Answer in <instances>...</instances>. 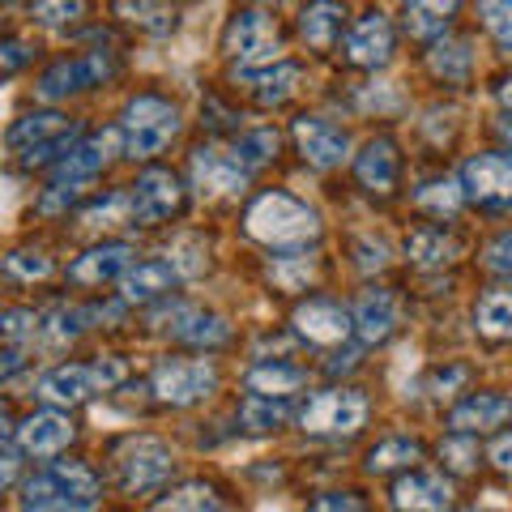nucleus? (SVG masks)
I'll return each mask as SVG.
<instances>
[{
  "mask_svg": "<svg viewBox=\"0 0 512 512\" xmlns=\"http://www.w3.org/2000/svg\"><path fill=\"white\" fill-rule=\"evenodd\" d=\"M244 227L252 239H261L269 248H299L320 235V218L303 201H295L291 192H261L248 205Z\"/></svg>",
  "mask_w": 512,
  "mask_h": 512,
  "instance_id": "1",
  "label": "nucleus"
},
{
  "mask_svg": "<svg viewBox=\"0 0 512 512\" xmlns=\"http://www.w3.org/2000/svg\"><path fill=\"white\" fill-rule=\"evenodd\" d=\"M120 133H124L128 158H154L180 133V111H175V103L163 99V94H137V99L124 107Z\"/></svg>",
  "mask_w": 512,
  "mask_h": 512,
  "instance_id": "2",
  "label": "nucleus"
},
{
  "mask_svg": "<svg viewBox=\"0 0 512 512\" xmlns=\"http://www.w3.org/2000/svg\"><path fill=\"white\" fill-rule=\"evenodd\" d=\"M30 504H60L64 512H94L99 508V474L86 461H56L52 470L26 483Z\"/></svg>",
  "mask_w": 512,
  "mask_h": 512,
  "instance_id": "3",
  "label": "nucleus"
},
{
  "mask_svg": "<svg viewBox=\"0 0 512 512\" xmlns=\"http://www.w3.org/2000/svg\"><path fill=\"white\" fill-rule=\"evenodd\" d=\"M222 47H227V56L239 64V69H269V64H278L282 30L261 9H239L231 18V26H227Z\"/></svg>",
  "mask_w": 512,
  "mask_h": 512,
  "instance_id": "4",
  "label": "nucleus"
},
{
  "mask_svg": "<svg viewBox=\"0 0 512 512\" xmlns=\"http://www.w3.org/2000/svg\"><path fill=\"white\" fill-rule=\"evenodd\" d=\"M367 423V397L359 389H325L299 410V427L308 436H355Z\"/></svg>",
  "mask_w": 512,
  "mask_h": 512,
  "instance_id": "5",
  "label": "nucleus"
},
{
  "mask_svg": "<svg viewBox=\"0 0 512 512\" xmlns=\"http://www.w3.org/2000/svg\"><path fill=\"white\" fill-rule=\"evenodd\" d=\"M120 69V60L116 52H86V56H73V60H60L52 64L43 77H39V99L47 103H56V99H69V94H82L90 86H103L111 82Z\"/></svg>",
  "mask_w": 512,
  "mask_h": 512,
  "instance_id": "6",
  "label": "nucleus"
},
{
  "mask_svg": "<svg viewBox=\"0 0 512 512\" xmlns=\"http://www.w3.org/2000/svg\"><path fill=\"white\" fill-rule=\"evenodd\" d=\"M175 470L171 461V448L163 440H128L116 457V474H120V487L128 495H154L167 487V478Z\"/></svg>",
  "mask_w": 512,
  "mask_h": 512,
  "instance_id": "7",
  "label": "nucleus"
},
{
  "mask_svg": "<svg viewBox=\"0 0 512 512\" xmlns=\"http://www.w3.org/2000/svg\"><path fill=\"white\" fill-rule=\"evenodd\" d=\"M218 389V367L210 359H171L154 372V397L167 406H197Z\"/></svg>",
  "mask_w": 512,
  "mask_h": 512,
  "instance_id": "8",
  "label": "nucleus"
},
{
  "mask_svg": "<svg viewBox=\"0 0 512 512\" xmlns=\"http://www.w3.org/2000/svg\"><path fill=\"white\" fill-rule=\"evenodd\" d=\"M461 192L474 205H487V210H508L512 205V158L504 154H478L461 171Z\"/></svg>",
  "mask_w": 512,
  "mask_h": 512,
  "instance_id": "9",
  "label": "nucleus"
},
{
  "mask_svg": "<svg viewBox=\"0 0 512 512\" xmlns=\"http://www.w3.org/2000/svg\"><path fill=\"white\" fill-rule=\"evenodd\" d=\"M248 167L239 163V154L218 150V146H201L192 150V184L201 197H239L248 188Z\"/></svg>",
  "mask_w": 512,
  "mask_h": 512,
  "instance_id": "10",
  "label": "nucleus"
},
{
  "mask_svg": "<svg viewBox=\"0 0 512 512\" xmlns=\"http://www.w3.org/2000/svg\"><path fill=\"white\" fill-rule=\"evenodd\" d=\"M184 205V188L180 180H175L171 171L163 167H150L137 175L133 184V218H141L146 227H154V222H167L171 214H180Z\"/></svg>",
  "mask_w": 512,
  "mask_h": 512,
  "instance_id": "11",
  "label": "nucleus"
},
{
  "mask_svg": "<svg viewBox=\"0 0 512 512\" xmlns=\"http://www.w3.org/2000/svg\"><path fill=\"white\" fill-rule=\"evenodd\" d=\"M291 325L303 342H312V346H338L350 338V329H355V320H350V312L342 308V303H333V299H308V303H299L295 316H291Z\"/></svg>",
  "mask_w": 512,
  "mask_h": 512,
  "instance_id": "12",
  "label": "nucleus"
},
{
  "mask_svg": "<svg viewBox=\"0 0 512 512\" xmlns=\"http://www.w3.org/2000/svg\"><path fill=\"white\" fill-rule=\"evenodd\" d=\"M295 146L320 171H333V167H342L350 158V137L342 133L338 124H329L320 116H299L295 120Z\"/></svg>",
  "mask_w": 512,
  "mask_h": 512,
  "instance_id": "13",
  "label": "nucleus"
},
{
  "mask_svg": "<svg viewBox=\"0 0 512 512\" xmlns=\"http://www.w3.org/2000/svg\"><path fill=\"white\" fill-rule=\"evenodd\" d=\"M99 389H103L99 367L64 363V367H52L47 376H39V389L35 393H39V402H47V406H82Z\"/></svg>",
  "mask_w": 512,
  "mask_h": 512,
  "instance_id": "14",
  "label": "nucleus"
},
{
  "mask_svg": "<svg viewBox=\"0 0 512 512\" xmlns=\"http://www.w3.org/2000/svg\"><path fill=\"white\" fill-rule=\"evenodd\" d=\"M346 60L359 64V69H380V64L393 60V26L380 9L363 13V18L350 26L346 35Z\"/></svg>",
  "mask_w": 512,
  "mask_h": 512,
  "instance_id": "15",
  "label": "nucleus"
},
{
  "mask_svg": "<svg viewBox=\"0 0 512 512\" xmlns=\"http://www.w3.org/2000/svg\"><path fill=\"white\" fill-rule=\"evenodd\" d=\"M120 150V133L116 128H103V133L86 137L82 146H73L69 154L56 163V184H86L90 175H99Z\"/></svg>",
  "mask_w": 512,
  "mask_h": 512,
  "instance_id": "16",
  "label": "nucleus"
},
{
  "mask_svg": "<svg viewBox=\"0 0 512 512\" xmlns=\"http://www.w3.org/2000/svg\"><path fill=\"white\" fill-rule=\"evenodd\" d=\"M389 495H393L397 512H444L453 504V483H448L444 474L410 470L406 478H397Z\"/></svg>",
  "mask_w": 512,
  "mask_h": 512,
  "instance_id": "17",
  "label": "nucleus"
},
{
  "mask_svg": "<svg viewBox=\"0 0 512 512\" xmlns=\"http://www.w3.org/2000/svg\"><path fill=\"white\" fill-rule=\"evenodd\" d=\"M18 444L30 457H56L73 444V419L60 410H39L18 427Z\"/></svg>",
  "mask_w": 512,
  "mask_h": 512,
  "instance_id": "18",
  "label": "nucleus"
},
{
  "mask_svg": "<svg viewBox=\"0 0 512 512\" xmlns=\"http://www.w3.org/2000/svg\"><path fill=\"white\" fill-rule=\"evenodd\" d=\"M133 269V248L128 244H99L82 252L77 261L69 265V282L77 286H103V282H116Z\"/></svg>",
  "mask_w": 512,
  "mask_h": 512,
  "instance_id": "19",
  "label": "nucleus"
},
{
  "mask_svg": "<svg viewBox=\"0 0 512 512\" xmlns=\"http://www.w3.org/2000/svg\"><path fill=\"white\" fill-rule=\"evenodd\" d=\"M397 171H402V154L389 137H372L363 146V154L355 158V175L367 192H376V197H389L397 188Z\"/></svg>",
  "mask_w": 512,
  "mask_h": 512,
  "instance_id": "20",
  "label": "nucleus"
},
{
  "mask_svg": "<svg viewBox=\"0 0 512 512\" xmlns=\"http://www.w3.org/2000/svg\"><path fill=\"white\" fill-rule=\"evenodd\" d=\"M512 419V397L504 393H470L461 406H453L448 423L457 436H474V431H495Z\"/></svg>",
  "mask_w": 512,
  "mask_h": 512,
  "instance_id": "21",
  "label": "nucleus"
},
{
  "mask_svg": "<svg viewBox=\"0 0 512 512\" xmlns=\"http://www.w3.org/2000/svg\"><path fill=\"white\" fill-rule=\"evenodd\" d=\"M355 329H359V338L367 346H380V342H389L393 338V329H397V299L389 291H363L359 303H355Z\"/></svg>",
  "mask_w": 512,
  "mask_h": 512,
  "instance_id": "22",
  "label": "nucleus"
},
{
  "mask_svg": "<svg viewBox=\"0 0 512 512\" xmlns=\"http://www.w3.org/2000/svg\"><path fill=\"white\" fill-rule=\"evenodd\" d=\"M342 26H346V9L338 0H308L299 13V35L316 52H329L333 43L342 39Z\"/></svg>",
  "mask_w": 512,
  "mask_h": 512,
  "instance_id": "23",
  "label": "nucleus"
},
{
  "mask_svg": "<svg viewBox=\"0 0 512 512\" xmlns=\"http://www.w3.org/2000/svg\"><path fill=\"white\" fill-rule=\"evenodd\" d=\"M171 338L184 342V346H197V350H214V346H227L231 342V325L214 312H175L171 320Z\"/></svg>",
  "mask_w": 512,
  "mask_h": 512,
  "instance_id": "24",
  "label": "nucleus"
},
{
  "mask_svg": "<svg viewBox=\"0 0 512 512\" xmlns=\"http://www.w3.org/2000/svg\"><path fill=\"white\" fill-rule=\"evenodd\" d=\"M175 282H180V274L171 269V261H146V265H133L120 278V295H124V303H154V299H163Z\"/></svg>",
  "mask_w": 512,
  "mask_h": 512,
  "instance_id": "25",
  "label": "nucleus"
},
{
  "mask_svg": "<svg viewBox=\"0 0 512 512\" xmlns=\"http://www.w3.org/2000/svg\"><path fill=\"white\" fill-rule=\"evenodd\" d=\"M406 256H410V265H419V269H440L457 256V239L444 227H419L406 235Z\"/></svg>",
  "mask_w": 512,
  "mask_h": 512,
  "instance_id": "26",
  "label": "nucleus"
},
{
  "mask_svg": "<svg viewBox=\"0 0 512 512\" xmlns=\"http://www.w3.org/2000/svg\"><path fill=\"white\" fill-rule=\"evenodd\" d=\"M299 64H269V69H256L248 82H252V99L261 107H278L286 103L291 94L299 90Z\"/></svg>",
  "mask_w": 512,
  "mask_h": 512,
  "instance_id": "27",
  "label": "nucleus"
},
{
  "mask_svg": "<svg viewBox=\"0 0 512 512\" xmlns=\"http://www.w3.org/2000/svg\"><path fill=\"white\" fill-rule=\"evenodd\" d=\"M69 128H73V120H64L60 111H35V116H22L18 124H13L5 141L13 150H35V146H43V141L69 133Z\"/></svg>",
  "mask_w": 512,
  "mask_h": 512,
  "instance_id": "28",
  "label": "nucleus"
},
{
  "mask_svg": "<svg viewBox=\"0 0 512 512\" xmlns=\"http://www.w3.org/2000/svg\"><path fill=\"white\" fill-rule=\"evenodd\" d=\"M474 329L483 338H512V286L487 291L474 308Z\"/></svg>",
  "mask_w": 512,
  "mask_h": 512,
  "instance_id": "29",
  "label": "nucleus"
},
{
  "mask_svg": "<svg viewBox=\"0 0 512 512\" xmlns=\"http://www.w3.org/2000/svg\"><path fill=\"white\" fill-rule=\"evenodd\" d=\"M303 380H308V376H303V367H291V363H256L244 384H248V393H256V397H286V393H295Z\"/></svg>",
  "mask_w": 512,
  "mask_h": 512,
  "instance_id": "30",
  "label": "nucleus"
},
{
  "mask_svg": "<svg viewBox=\"0 0 512 512\" xmlns=\"http://www.w3.org/2000/svg\"><path fill=\"white\" fill-rule=\"evenodd\" d=\"M423 457V444L410 440V436H389L367 448V470L372 474H389V470H402V466H414Z\"/></svg>",
  "mask_w": 512,
  "mask_h": 512,
  "instance_id": "31",
  "label": "nucleus"
},
{
  "mask_svg": "<svg viewBox=\"0 0 512 512\" xmlns=\"http://www.w3.org/2000/svg\"><path fill=\"white\" fill-rule=\"evenodd\" d=\"M116 13L124 22L141 26L146 35H167V30L175 26V9L167 5V0H116Z\"/></svg>",
  "mask_w": 512,
  "mask_h": 512,
  "instance_id": "32",
  "label": "nucleus"
},
{
  "mask_svg": "<svg viewBox=\"0 0 512 512\" xmlns=\"http://www.w3.org/2000/svg\"><path fill=\"white\" fill-rule=\"evenodd\" d=\"M461 201H466V192H461V184H453V180H431L414 192V205L431 218H453L461 210Z\"/></svg>",
  "mask_w": 512,
  "mask_h": 512,
  "instance_id": "33",
  "label": "nucleus"
},
{
  "mask_svg": "<svg viewBox=\"0 0 512 512\" xmlns=\"http://www.w3.org/2000/svg\"><path fill=\"white\" fill-rule=\"evenodd\" d=\"M30 18L47 30H69L82 18H90V0H35V5H30Z\"/></svg>",
  "mask_w": 512,
  "mask_h": 512,
  "instance_id": "34",
  "label": "nucleus"
},
{
  "mask_svg": "<svg viewBox=\"0 0 512 512\" xmlns=\"http://www.w3.org/2000/svg\"><path fill=\"white\" fill-rule=\"evenodd\" d=\"M239 419H244L248 431H278L286 419H291V406H286V397H248L244 410H239Z\"/></svg>",
  "mask_w": 512,
  "mask_h": 512,
  "instance_id": "35",
  "label": "nucleus"
},
{
  "mask_svg": "<svg viewBox=\"0 0 512 512\" xmlns=\"http://www.w3.org/2000/svg\"><path fill=\"white\" fill-rule=\"evenodd\" d=\"M278 150H282V137L274 133V128H261V133H248V137H239V146H235L239 163H244L248 171L265 167V163H274V158H278Z\"/></svg>",
  "mask_w": 512,
  "mask_h": 512,
  "instance_id": "36",
  "label": "nucleus"
},
{
  "mask_svg": "<svg viewBox=\"0 0 512 512\" xmlns=\"http://www.w3.org/2000/svg\"><path fill=\"white\" fill-rule=\"evenodd\" d=\"M154 512H218V495L210 483H188L180 491H171Z\"/></svg>",
  "mask_w": 512,
  "mask_h": 512,
  "instance_id": "37",
  "label": "nucleus"
},
{
  "mask_svg": "<svg viewBox=\"0 0 512 512\" xmlns=\"http://www.w3.org/2000/svg\"><path fill=\"white\" fill-rule=\"evenodd\" d=\"M86 320H90V316H86V312H77V308H56L47 320H39V333H43L47 342L64 346V342H73L77 333L86 329Z\"/></svg>",
  "mask_w": 512,
  "mask_h": 512,
  "instance_id": "38",
  "label": "nucleus"
},
{
  "mask_svg": "<svg viewBox=\"0 0 512 512\" xmlns=\"http://www.w3.org/2000/svg\"><path fill=\"white\" fill-rule=\"evenodd\" d=\"M0 269H5V278H13V282H43L47 274H52V256H43V252H9Z\"/></svg>",
  "mask_w": 512,
  "mask_h": 512,
  "instance_id": "39",
  "label": "nucleus"
},
{
  "mask_svg": "<svg viewBox=\"0 0 512 512\" xmlns=\"http://www.w3.org/2000/svg\"><path fill=\"white\" fill-rule=\"evenodd\" d=\"M128 214H133V197H120V192H111L107 201L82 210V227H120V222H128Z\"/></svg>",
  "mask_w": 512,
  "mask_h": 512,
  "instance_id": "40",
  "label": "nucleus"
},
{
  "mask_svg": "<svg viewBox=\"0 0 512 512\" xmlns=\"http://www.w3.org/2000/svg\"><path fill=\"white\" fill-rule=\"evenodd\" d=\"M77 133H82V128L73 124L69 133H60V137H52V141H43V146L26 150V154H22V167H30V171H35V167H56L60 158H64V154H69V150L77 146Z\"/></svg>",
  "mask_w": 512,
  "mask_h": 512,
  "instance_id": "41",
  "label": "nucleus"
},
{
  "mask_svg": "<svg viewBox=\"0 0 512 512\" xmlns=\"http://www.w3.org/2000/svg\"><path fill=\"white\" fill-rule=\"evenodd\" d=\"M431 69H436L444 82H466V73H470V47L466 43L436 47V52H431Z\"/></svg>",
  "mask_w": 512,
  "mask_h": 512,
  "instance_id": "42",
  "label": "nucleus"
},
{
  "mask_svg": "<svg viewBox=\"0 0 512 512\" xmlns=\"http://www.w3.org/2000/svg\"><path fill=\"white\" fill-rule=\"evenodd\" d=\"M478 13H483L491 39L500 47H512V0H478Z\"/></svg>",
  "mask_w": 512,
  "mask_h": 512,
  "instance_id": "43",
  "label": "nucleus"
},
{
  "mask_svg": "<svg viewBox=\"0 0 512 512\" xmlns=\"http://www.w3.org/2000/svg\"><path fill=\"white\" fill-rule=\"evenodd\" d=\"M269 278H274L278 286H286V291H299V286L312 278V261H303V256L299 261L295 256H278V261L269 265Z\"/></svg>",
  "mask_w": 512,
  "mask_h": 512,
  "instance_id": "44",
  "label": "nucleus"
},
{
  "mask_svg": "<svg viewBox=\"0 0 512 512\" xmlns=\"http://www.w3.org/2000/svg\"><path fill=\"white\" fill-rule=\"evenodd\" d=\"M39 333V316L30 308H13V312H0V338L9 342H26Z\"/></svg>",
  "mask_w": 512,
  "mask_h": 512,
  "instance_id": "45",
  "label": "nucleus"
},
{
  "mask_svg": "<svg viewBox=\"0 0 512 512\" xmlns=\"http://www.w3.org/2000/svg\"><path fill=\"white\" fill-rule=\"evenodd\" d=\"M30 60H35V47H30V43H22V39H0V77L22 73Z\"/></svg>",
  "mask_w": 512,
  "mask_h": 512,
  "instance_id": "46",
  "label": "nucleus"
},
{
  "mask_svg": "<svg viewBox=\"0 0 512 512\" xmlns=\"http://www.w3.org/2000/svg\"><path fill=\"white\" fill-rule=\"evenodd\" d=\"M308 512H367V504L355 491H325L308 504Z\"/></svg>",
  "mask_w": 512,
  "mask_h": 512,
  "instance_id": "47",
  "label": "nucleus"
},
{
  "mask_svg": "<svg viewBox=\"0 0 512 512\" xmlns=\"http://www.w3.org/2000/svg\"><path fill=\"white\" fill-rule=\"evenodd\" d=\"M487 269H491V274L512 278V231L495 235L491 244H487Z\"/></svg>",
  "mask_w": 512,
  "mask_h": 512,
  "instance_id": "48",
  "label": "nucleus"
},
{
  "mask_svg": "<svg viewBox=\"0 0 512 512\" xmlns=\"http://www.w3.org/2000/svg\"><path fill=\"white\" fill-rule=\"evenodd\" d=\"M440 453L448 457V466H453L457 474H466V470H474V461H478V448L466 440V436H453V440H448L444 448H440Z\"/></svg>",
  "mask_w": 512,
  "mask_h": 512,
  "instance_id": "49",
  "label": "nucleus"
},
{
  "mask_svg": "<svg viewBox=\"0 0 512 512\" xmlns=\"http://www.w3.org/2000/svg\"><path fill=\"white\" fill-rule=\"evenodd\" d=\"M461 0H406V13H423L431 22H448Z\"/></svg>",
  "mask_w": 512,
  "mask_h": 512,
  "instance_id": "50",
  "label": "nucleus"
},
{
  "mask_svg": "<svg viewBox=\"0 0 512 512\" xmlns=\"http://www.w3.org/2000/svg\"><path fill=\"white\" fill-rule=\"evenodd\" d=\"M457 384H466V367H448V372H436V376H431V393H436V397H453Z\"/></svg>",
  "mask_w": 512,
  "mask_h": 512,
  "instance_id": "51",
  "label": "nucleus"
},
{
  "mask_svg": "<svg viewBox=\"0 0 512 512\" xmlns=\"http://www.w3.org/2000/svg\"><path fill=\"white\" fill-rule=\"evenodd\" d=\"M77 192H82L77 184H69V188H64V184H56V188H52V192H47V197H43V210H47V214H56V210H69V205L77 201Z\"/></svg>",
  "mask_w": 512,
  "mask_h": 512,
  "instance_id": "52",
  "label": "nucleus"
},
{
  "mask_svg": "<svg viewBox=\"0 0 512 512\" xmlns=\"http://www.w3.org/2000/svg\"><path fill=\"white\" fill-rule=\"evenodd\" d=\"M22 367H26V355H22V346H9V350H0V380L18 376Z\"/></svg>",
  "mask_w": 512,
  "mask_h": 512,
  "instance_id": "53",
  "label": "nucleus"
},
{
  "mask_svg": "<svg viewBox=\"0 0 512 512\" xmlns=\"http://www.w3.org/2000/svg\"><path fill=\"white\" fill-rule=\"evenodd\" d=\"M491 466L512 474V436H500V440L491 444Z\"/></svg>",
  "mask_w": 512,
  "mask_h": 512,
  "instance_id": "54",
  "label": "nucleus"
},
{
  "mask_svg": "<svg viewBox=\"0 0 512 512\" xmlns=\"http://www.w3.org/2000/svg\"><path fill=\"white\" fill-rule=\"evenodd\" d=\"M18 466H22L18 453H13V448H0V491H5L13 478H18Z\"/></svg>",
  "mask_w": 512,
  "mask_h": 512,
  "instance_id": "55",
  "label": "nucleus"
},
{
  "mask_svg": "<svg viewBox=\"0 0 512 512\" xmlns=\"http://www.w3.org/2000/svg\"><path fill=\"white\" fill-rule=\"evenodd\" d=\"M13 436H18V427H13V423H9V414L0 410V448H9Z\"/></svg>",
  "mask_w": 512,
  "mask_h": 512,
  "instance_id": "56",
  "label": "nucleus"
},
{
  "mask_svg": "<svg viewBox=\"0 0 512 512\" xmlns=\"http://www.w3.org/2000/svg\"><path fill=\"white\" fill-rule=\"evenodd\" d=\"M30 512H64L60 504H30Z\"/></svg>",
  "mask_w": 512,
  "mask_h": 512,
  "instance_id": "57",
  "label": "nucleus"
},
{
  "mask_svg": "<svg viewBox=\"0 0 512 512\" xmlns=\"http://www.w3.org/2000/svg\"><path fill=\"white\" fill-rule=\"evenodd\" d=\"M500 133L512 141V116H504V120H500Z\"/></svg>",
  "mask_w": 512,
  "mask_h": 512,
  "instance_id": "58",
  "label": "nucleus"
},
{
  "mask_svg": "<svg viewBox=\"0 0 512 512\" xmlns=\"http://www.w3.org/2000/svg\"><path fill=\"white\" fill-rule=\"evenodd\" d=\"M500 94H504V103L512 107V77H508V82H504V90H500Z\"/></svg>",
  "mask_w": 512,
  "mask_h": 512,
  "instance_id": "59",
  "label": "nucleus"
},
{
  "mask_svg": "<svg viewBox=\"0 0 512 512\" xmlns=\"http://www.w3.org/2000/svg\"><path fill=\"white\" fill-rule=\"evenodd\" d=\"M0 5H13V0H0Z\"/></svg>",
  "mask_w": 512,
  "mask_h": 512,
  "instance_id": "60",
  "label": "nucleus"
},
{
  "mask_svg": "<svg viewBox=\"0 0 512 512\" xmlns=\"http://www.w3.org/2000/svg\"><path fill=\"white\" fill-rule=\"evenodd\" d=\"M470 512H478V508H470Z\"/></svg>",
  "mask_w": 512,
  "mask_h": 512,
  "instance_id": "61",
  "label": "nucleus"
},
{
  "mask_svg": "<svg viewBox=\"0 0 512 512\" xmlns=\"http://www.w3.org/2000/svg\"><path fill=\"white\" fill-rule=\"evenodd\" d=\"M218 512H222V508H218Z\"/></svg>",
  "mask_w": 512,
  "mask_h": 512,
  "instance_id": "62",
  "label": "nucleus"
}]
</instances>
